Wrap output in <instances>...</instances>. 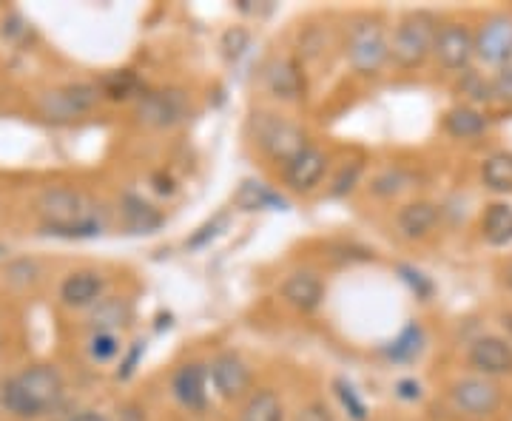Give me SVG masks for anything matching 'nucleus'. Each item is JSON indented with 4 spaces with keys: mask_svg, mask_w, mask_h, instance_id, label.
I'll return each instance as SVG.
<instances>
[{
    "mask_svg": "<svg viewBox=\"0 0 512 421\" xmlns=\"http://www.w3.org/2000/svg\"><path fill=\"white\" fill-rule=\"evenodd\" d=\"M37 214L43 228L57 237H94L103 231V208L83 191L74 188H46L37 197Z\"/></svg>",
    "mask_w": 512,
    "mask_h": 421,
    "instance_id": "obj_1",
    "label": "nucleus"
},
{
    "mask_svg": "<svg viewBox=\"0 0 512 421\" xmlns=\"http://www.w3.org/2000/svg\"><path fill=\"white\" fill-rule=\"evenodd\" d=\"M63 396V376L55 365H32L0 385V404L15 419H37Z\"/></svg>",
    "mask_w": 512,
    "mask_h": 421,
    "instance_id": "obj_2",
    "label": "nucleus"
},
{
    "mask_svg": "<svg viewBox=\"0 0 512 421\" xmlns=\"http://www.w3.org/2000/svg\"><path fill=\"white\" fill-rule=\"evenodd\" d=\"M439 35V23L427 12H410L396 26V35L390 40V60L402 69H416L433 55V43Z\"/></svg>",
    "mask_w": 512,
    "mask_h": 421,
    "instance_id": "obj_3",
    "label": "nucleus"
},
{
    "mask_svg": "<svg viewBox=\"0 0 512 421\" xmlns=\"http://www.w3.org/2000/svg\"><path fill=\"white\" fill-rule=\"evenodd\" d=\"M100 97H103V92L94 83H66V86H57V89L40 94L37 109L46 120L69 123V120L89 114L100 103Z\"/></svg>",
    "mask_w": 512,
    "mask_h": 421,
    "instance_id": "obj_4",
    "label": "nucleus"
},
{
    "mask_svg": "<svg viewBox=\"0 0 512 421\" xmlns=\"http://www.w3.org/2000/svg\"><path fill=\"white\" fill-rule=\"evenodd\" d=\"M348 60L359 74H379L390 60V40L379 20H356L348 37Z\"/></svg>",
    "mask_w": 512,
    "mask_h": 421,
    "instance_id": "obj_5",
    "label": "nucleus"
},
{
    "mask_svg": "<svg viewBox=\"0 0 512 421\" xmlns=\"http://www.w3.org/2000/svg\"><path fill=\"white\" fill-rule=\"evenodd\" d=\"M188 117V97L177 89L143 92L137 97V120L148 129H171Z\"/></svg>",
    "mask_w": 512,
    "mask_h": 421,
    "instance_id": "obj_6",
    "label": "nucleus"
},
{
    "mask_svg": "<svg viewBox=\"0 0 512 421\" xmlns=\"http://www.w3.org/2000/svg\"><path fill=\"white\" fill-rule=\"evenodd\" d=\"M433 55L447 72H467L476 57V37L470 35V29L461 23H447L436 35Z\"/></svg>",
    "mask_w": 512,
    "mask_h": 421,
    "instance_id": "obj_7",
    "label": "nucleus"
},
{
    "mask_svg": "<svg viewBox=\"0 0 512 421\" xmlns=\"http://www.w3.org/2000/svg\"><path fill=\"white\" fill-rule=\"evenodd\" d=\"M256 140H259V146L265 148L274 160H282L285 165L291 163L299 151H305V148H308L302 129H296V126L288 123V120L271 117V114L259 120Z\"/></svg>",
    "mask_w": 512,
    "mask_h": 421,
    "instance_id": "obj_8",
    "label": "nucleus"
},
{
    "mask_svg": "<svg viewBox=\"0 0 512 421\" xmlns=\"http://www.w3.org/2000/svg\"><path fill=\"white\" fill-rule=\"evenodd\" d=\"M476 55L490 66H510L512 63V18H490L476 37Z\"/></svg>",
    "mask_w": 512,
    "mask_h": 421,
    "instance_id": "obj_9",
    "label": "nucleus"
},
{
    "mask_svg": "<svg viewBox=\"0 0 512 421\" xmlns=\"http://www.w3.org/2000/svg\"><path fill=\"white\" fill-rule=\"evenodd\" d=\"M453 402L467 416H490L501 404V390L487 379L470 376V379H461L453 385Z\"/></svg>",
    "mask_w": 512,
    "mask_h": 421,
    "instance_id": "obj_10",
    "label": "nucleus"
},
{
    "mask_svg": "<svg viewBox=\"0 0 512 421\" xmlns=\"http://www.w3.org/2000/svg\"><path fill=\"white\" fill-rule=\"evenodd\" d=\"M325 171H328V154L322 148L308 146L285 165V180H288L293 191L305 194V191H311V188L322 183Z\"/></svg>",
    "mask_w": 512,
    "mask_h": 421,
    "instance_id": "obj_11",
    "label": "nucleus"
},
{
    "mask_svg": "<svg viewBox=\"0 0 512 421\" xmlns=\"http://www.w3.org/2000/svg\"><path fill=\"white\" fill-rule=\"evenodd\" d=\"M211 382L222 399H239L251 387V370L234 353H222L211 362Z\"/></svg>",
    "mask_w": 512,
    "mask_h": 421,
    "instance_id": "obj_12",
    "label": "nucleus"
},
{
    "mask_svg": "<svg viewBox=\"0 0 512 421\" xmlns=\"http://www.w3.org/2000/svg\"><path fill=\"white\" fill-rule=\"evenodd\" d=\"M470 365L484 376L512 373V348L498 336H481L470 348Z\"/></svg>",
    "mask_w": 512,
    "mask_h": 421,
    "instance_id": "obj_13",
    "label": "nucleus"
},
{
    "mask_svg": "<svg viewBox=\"0 0 512 421\" xmlns=\"http://www.w3.org/2000/svg\"><path fill=\"white\" fill-rule=\"evenodd\" d=\"M106 282L97 271H74L60 285V299L66 308H92L94 302L103 299Z\"/></svg>",
    "mask_w": 512,
    "mask_h": 421,
    "instance_id": "obj_14",
    "label": "nucleus"
},
{
    "mask_svg": "<svg viewBox=\"0 0 512 421\" xmlns=\"http://www.w3.org/2000/svg\"><path fill=\"white\" fill-rule=\"evenodd\" d=\"M322 296H325V288H322L319 276L311 271H296L282 282V299L296 311H316L322 305Z\"/></svg>",
    "mask_w": 512,
    "mask_h": 421,
    "instance_id": "obj_15",
    "label": "nucleus"
},
{
    "mask_svg": "<svg viewBox=\"0 0 512 421\" xmlns=\"http://www.w3.org/2000/svg\"><path fill=\"white\" fill-rule=\"evenodd\" d=\"M174 396L188 410H205L208 404V373L202 365H183L174 373Z\"/></svg>",
    "mask_w": 512,
    "mask_h": 421,
    "instance_id": "obj_16",
    "label": "nucleus"
},
{
    "mask_svg": "<svg viewBox=\"0 0 512 421\" xmlns=\"http://www.w3.org/2000/svg\"><path fill=\"white\" fill-rule=\"evenodd\" d=\"M439 217H441V211L436 202L416 200V202H407L402 211H399L396 225H399L402 237L421 239V237H427V234L436 228Z\"/></svg>",
    "mask_w": 512,
    "mask_h": 421,
    "instance_id": "obj_17",
    "label": "nucleus"
},
{
    "mask_svg": "<svg viewBox=\"0 0 512 421\" xmlns=\"http://www.w3.org/2000/svg\"><path fill=\"white\" fill-rule=\"evenodd\" d=\"M131 322V305L126 299L117 296H103L100 302H94L89 308V325L92 330H106V333H117Z\"/></svg>",
    "mask_w": 512,
    "mask_h": 421,
    "instance_id": "obj_18",
    "label": "nucleus"
},
{
    "mask_svg": "<svg viewBox=\"0 0 512 421\" xmlns=\"http://www.w3.org/2000/svg\"><path fill=\"white\" fill-rule=\"evenodd\" d=\"M268 89L279 100H296L302 94V89H305V80H302L299 66L293 60H288V57L274 60L271 69H268Z\"/></svg>",
    "mask_w": 512,
    "mask_h": 421,
    "instance_id": "obj_19",
    "label": "nucleus"
},
{
    "mask_svg": "<svg viewBox=\"0 0 512 421\" xmlns=\"http://www.w3.org/2000/svg\"><path fill=\"white\" fill-rule=\"evenodd\" d=\"M123 222H126L128 231H134V234H151V231H157L160 225H163V217H160V211L154 208V205H148L146 200H140V197H134V194H126L123 197Z\"/></svg>",
    "mask_w": 512,
    "mask_h": 421,
    "instance_id": "obj_20",
    "label": "nucleus"
},
{
    "mask_svg": "<svg viewBox=\"0 0 512 421\" xmlns=\"http://www.w3.org/2000/svg\"><path fill=\"white\" fill-rule=\"evenodd\" d=\"M481 234L484 239L501 248V245H510L512 242V205L507 202H493L484 217H481Z\"/></svg>",
    "mask_w": 512,
    "mask_h": 421,
    "instance_id": "obj_21",
    "label": "nucleus"
},
{
    "mask_svg": "<svg viewBox=\"0 0 512 421\" xmlns=\"http://www.w3.org/2000/svg\"><path fill=\"white\" fill-rule=\"evenodd\" d=\"M444 129L456 140H473L487 129V117L473 106H456L444 114Z\"/></svg>",
    "mask_w": 512,
    "mask_h": 421,
    "instance_id": "obj_22",
    "label": "nucleus"
},
{
    "mask_svg": "<svg viewBox=\"0 0 512 421\" xmlns=\"http://www.w3.org/2000/svg\"><path fill=\"white\" fill-rule=\"evenodd\" d=\"M481 180L490 191L498 194H510L512 191V151H498L493 157H487L481 165Z\"/></svg>",
    "mask_w": 512,
    "mask_h": 421,
    "instance_id": "obj_23",
    "label": "nucleus"
},
{
    "mask_svg": "<svg viewBox=\"0 0 512 421\" xmlns=\"http://www.w3.org/2000/svg\"><path fill=\"white\" fill-rule=\"evenodd\" d=\"M239 421H285L282 413V402L274 390H256L242 407V419Z\"/></svg>",
    "mask_w": 512,
    "mask_h": 421,
    "instance_id": "obj_24",
    "label": "nucleus"
},
{
    "mask_svg": "<svg viewBox=\"0 0 512 421\" xmlns=\"http://www.w3.org/2000/svg\"><path fill=\"white\" fill-rule=\"evenodd\" d=\"M100 92L103 97H111V100H128V97H140V80L131 72H114L109 77H103L100 83Z\"/></svg>",
    "mask_w": 512,
    "mask_h": 421,
    "instance_id": "obj_25",
    "label": "nucleus"
},
{
    "mask_svg": "<svg viewBox=\"0 0 512 421\" xmlns=\"http://www.w3.org/2000/svg\"><path fill=\"white\" fill-rule=\"evenodd\" d=\"M120 353V339L117 333H106V330H94L89 339V356L94 362H111Z\"/></svg>",
    "mask_w": 512,
    "mask_h": 421,
    "instance_id": "obj_26",
    "label": "nucleus"
},
{
    "mask_svg": "<svg viewBox=\"0 0 512 421\" xmlns=\"http://www.w3.org/2000/svg\"><path fill=\"white\" fill-rule=\"evenodd\" d=\"M40 279V265L35 259H18L6 268V282L18 285V288H26V285H35Z\"/></svg>",
    "mask_w": 512,
    "mask_h": 421,
    "instance_id": "obj_27",
    "label": "nucleus"
},
{
    "mask_svg": "<svg viewBox=\"0 0 512 421\" xmlns=\"http://www.w3.org/2000/svg\"><path fill=\"white\" fill-rule=\"evenodd\" d=\"M421 350V330L416 325H410V328H404V333L393 342V348L387 350L393 359H413L416 353Z\"/></svg>",
    "mask_w": 512,
    "mask_h": 421,
    "instance_id": "obj_28",
    "label": "nucleus"
},
{
    "mask_svg": "<svg viewBox=\"0 0 512 421\" xmlns=\"http://www.w3.org/2000/svg\"><path fill=\"white\" fill-rule=\"evenodd\" d=\"M461 92L467 94L473 103H490L493 100V80H484L481 74L467 72L464 83H461Z\"/></svg>",
    "mask_w": 512,
    "mask_h": 421,
    "instance_id": "obj_29",
    "label": "nucleus"
},
{
    "mask_svg": "<svg viewBox=\"0 0 512 421\" xmlns=\"http://www.w3.org/2000/svg\"><path fill=\"white\" fill-rule=\"evenodd\" d=\"M402 188H407V177H404L402 171H387V174L373 180V194H379V197L399 194Z\"/></svg>",
    "mask_w": 512,
    "mask_h": 421,
    "instance_id": "obj_30",
    "label": "nucleus"
},
{
    "mask_svg": "<svg viewBox=\"0 0 512 421\" xmlns=\"http://www.w3.org/2000/svg\"><path fill=\"white\" fill-rule=\"evenodd\" d=\"M359 174H362V163H350L342 168V174L333 180V185H330V197H342V194H348V191H353V185H356V180H359Z\"/></svg>",
    "mask_w": 512,
    "mask_h": 421,
    "instance_id": "obj_31",
    "label": "nucleus"
},
{
    "mask_svg": "<svg viewBox=\"0 0 512 421\" xmlns=\"http://www.w3.org/2000/svg\"><path fill=\"white\" fill-rule=\"evenodd\" d=\"M493 100L512 106V63L493 77Z\"/></svg>",
    "mask_w": 512,
    "mask_h": 421,
    "instance_id": "obj_32",
    "label": "nucleus"
},
{
    "mask_svg": "<svg viewBox=\"0 0 512 421\" xmlns=\"http://www.w3.org/2000/svg\"><path fill=\"white\" fill-rule=\"evenodd\" d=\"M293 421H333V413H330V407L325 402H311L299 407Z\"/></svg>",
    "mask_w": 512,
    "mask_h": 421,
    "instance_id": "obj_33",
    "label": "nucleus"
},
{
    "mask_svg": "<svg viewBox=\"0 0 512 421\" xmlns=\"http://www.w3.org/2000/svg\"><path fill=\"white\" fill-rule=\"evenodd\" d=\"M336 387H339V399H342V404H345L350 413H353V419L365 421V416H367L365 404H362V399H359V396L353 393V387L345 385V382H339Z\"/></svg>",
    "mask_w": 512,
    "mask_h": 421,
    "instance_id": "obj_34",
    "label": "nucleus"
},
{
    "mask_svg": "<svg viewBox=\"0 0 512 421\" xmlns=\"http://www.w3.org/2000/svg\"><path fill=\"white\" fill-rule=\"evenodd\" d=\"M72 421H106L100 413H94V410H86V413H80V416H74Z\"/></svg>",
    "mask_w": 512,
    "mask_h": 421,
    "instance_id": "obj_35",
    "label": "nucleus"
},
{
    "mask_svg": "<svg viewBox=\"0 0 512 421\" xmlns=\"http://www.w3.org/2000/svg\"><path fill=\"white\" fill-rule=\"evenodd\" d=\"M504 325L512 330V313H504Z\"/></svg>",
    "mask_w": 512,
    "mask_h": 421,
    "instance_id": "obj_36",
    "label": "nucleus"
},
{
    "mask_svg": "<svg viewBox=\"0 0 512 421\" xmlns=\"http://www.w3.org/2000/svg\"><path fill=\"white\" fill-rule=\"evenodd\" d=\"M0 348H3V330H0Z\"/></svg>",
    "mask_w": 512,
    "mask_h": 421,
    "instance_id": "obj_37",
    "label": "nucleus"
}]
</instances>
